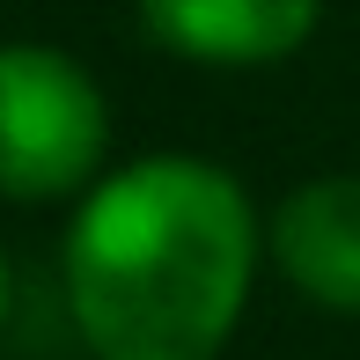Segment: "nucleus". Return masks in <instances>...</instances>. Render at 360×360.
<instances>
[{
	"instance_id": "f03ea898",
	"label": "nucleus",
	"mask_w": 360,
	"mask_h": 360,
	"mask_svg": "<svg viewBox=\"0 0 360 360\" xmlns=\"http://www.w3.org/2000/svg\"><path fill=\"white\" fill-rule=\"evenodd\" d=\"M110 103L59 44H0V199L59 206L103 176Z\"/></svg>"
},
{
	"instance_id": "39448f33",
	"label": "nucleus",
	"mask_w": 360,
	"mask_h": 360,
	"mask_svg": "<svg viewBox=\"0 0 360 360\" xmlns=\"http://www.w3.org/2000/svg\"><path fill=\"white\" fill-rule=\"evenodd\" d=\"M8 309H15V272H8V250H0V331H8Z\"/></svg>"
},
{
	"instance_id": "20e7f679",
	"label": "nucleus",
	"mask_w": 360,
	"mask_h": 360,
	"mask_svg": "<svg viewBox=\"0 0 360 360\" xmlns=\"http://www.w3.org/2000/svg\"><path fill=\"white\" fill-rule=\"evenodd\" d=\"M140 30L191 67H280L323 22V0H133Z\"/></svg>"
},
{
	"instance_id": "f257e3e1",
	"label": "nucleus",
	"mask_w": 360,
	"mask_h": 360,
	"mask_svg": "<svg viewBox=\"0 0 360 360\" xmlns=\"http://www.w3.org/2000/svg\"><path fill=\"white\" fill-rule=\"evenodd\" d=\"M265 257V221L236 169L140 155L74 199L59 294L89 360H221Z\"/></svg>"
},
{
	"instance_id": "7ed1b4c3",
	"label": "nucleus",
	"mask_w": 360,
	"mask_h": 360,
	"mask_svg": "<svg viewBox=\"0 0 360 360\" xmlns=\"http://www.w3.org/2000/svg\"><path fill=\"white\" fill-rule=\"evenodd\" d=\"M265 257L323 316H360V169L302 176L265 214Z\"/></svg>"
}]
</instances>
